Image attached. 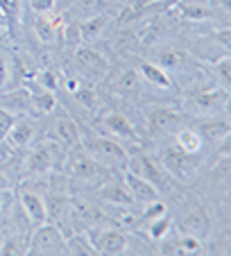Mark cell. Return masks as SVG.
Here are the masks:
<instances>
[{"label":"cell","mask_w":231,"mask_h":256,"mask_svg":"<svg viewBox=\"0 0 231 256\" xmlns=\"http://www.w3.org/2000/svg\"><path fill=\"white\" fill-rule=\"evenodd\" d=\"M229 104V91L224 88H192L184 96V106L186 112L200 118H213L222 114Z\"/></svg>","instance_id":"1"},{"label":"cell","mask_w":231,"mask_h":256,"mask_svg":"<svg viewBox=\"0 0 231 256\" xmlns=\"http://www.w3.org/2000/svg\"><path fill=\"white\" fill-rule=\"evenodd\" d=\"M80 145L104 168H125L127 161H130L125 148L120 143H116L114 138H106V136H88Z\"/></svg>","instance_id":"2"},{"label":"cell","mask_w":231,"mask_h":256,"mask_svg":"<svg viewBox=\"0 0 231 256\" xmlns=\"http://www.w3.org/2000/svg\"><path fill=\"white\" fill-rule=\"evenodd\" d=\"M28 254H66V236L62 234V227L54 222L36 224V232L30 236L28 242Z\"/></svg>","instance_id":"3"},{"label":"cell","mask_w":231,"mask_h":256,"mask_svg":"<svg viewBox=\"0 0 231 256\" xmlns=\"http://www.w3.org/2000/svg\"><path fill=\"white\" fill-rule=\"evenodd\" d=\"M70 154L66 159V174L70 179H80V182H88V179H96L100 174L106 172L104 166H100L82 145H75L70 148Z\"/></svg>","instance_id":"4"},{"label":"cell","mask_w":231,"mask_h":256,"mask_svg":"<svg viewBox=\"0 0 231 256\" xmlns=\"http://www.w3.org/2000/svg\"><path fill=\"white\" fill-rule=\"evenodd\" d=\"M57 161H59V148L54 143H46L28 154V159H25V172L28 174L50 172L57 166Z\"/></svg>","instance_id":"5"},{"label":"cell","mask_w":231,"mask_h":256,"mask_svg":"<svg viewBox=\"0 0 231 256\" xmlns=\"http://www.w3.org/2000/svg\"><path fill=\"white\" fill-rule=\"evenodd\" d=\"M0 109L14 114V116H23V114L32 112V96L30 88L18 86V88H10V91H0Z\"/></svg>","instance_id":"6"},{"label":"cell","mask_w":231,"mask_h":256,"mask_svg":"<svg viewBox=\"0 0 231 256\" xmlns=\"http://www.w3.org/2000/svg\"><path fill=\"white\" fill-rule=\"evenodd\" d=\"M132 172H136L138 177H143L145 182H150V184L154 186V188H159V190H168V179H166V174L161 172V168L156 164H154L150 156L140 154L134 159V164L130 166Z\"/></svg>","instance_id":"7"},{"label":"cell","mask_w":231,"mask_h":256,"mask_svg":"<svg viewBox=\"0 0 231 256\" xmlns=\"http://www.w3.org/2000/svg\"><path fill=\"white\" fill-rule=\"evenodd\" d=\"M91 240L96 245L98 254L116 256V254H125L127 250V236L122 232H118V229H104L98 236H93Z\"/></svg>","instance_id":"8"},{"label":"cell","mask_w":231,"mask_h":256,"mask_svg":"<svg viewBox=\"0 0 231 256\" xmlns=\"http://www.w3.org/2000/svg\"><path fill=\"white\" fill-rule=\"evenodd\" d=\"M125 186L130 188L134 202H140L143 206H145V204L156 202V200L161 198V190L159 188H154L150 182H145L143 177H138V174L132 172V170H127V172H125Z\"/></svg>","instance_id":"9"},{"label":"cell","mask_w":231,"mask_h":256,"mask_svg":"<svg viewBox=\"0 0 231 256\" xmlns=\"http://www.w3.org/2000/svg\"><path fill=\"white\" fill-rule=\"evenodd\" d=\"M188 156L190 154H186L179 145L177 148H164V150H161L164 168L168 170L172 177H179V179H184V182H188V164H190Z\"/></svg>","instance_id":"10"},{"label":"cell","mask_w":231,"mask_h":256,"mask_svg":"<svg viewBox=\"0 0 231 256\" xmlns=\"http://www.w3.org/2000/svg\"><path fill=\"white\" fill-rule=\"evenodd\" d=\"M20 206H23L25 216L32 224H44L48 222V204L44 202V198L36 193H30V190H23L20 193Z\"/></svg>","instance_id":"11"},{"label":"cell","mask_w":231,"mask_h":256,"mask_svg":"<svg viewBox=\"0 0 231 256\" xmlns=\"http://www.w3.org/2000/svg\"><path fill=\"white\" fill-rule=\"evenodd\" d=\"M102 125L106 127V132L116 134L118 138L136 140V130H134V125H132V120H130L127 116H122V114H118V112L106 114L104 120H102Z\"/></svg>","instance_id":"12"},{"label":"cell","mask_w":231,"mask_h":256,"mask_svg":"<svg viewBox=\"0 0 231 256\" xmlns=\"http://www.w3.org/2000/svg\"><path fill=\"white\" fill-rule=\"evenodd\" d=\"M54 136H57V140L62 145H66V148H75V145H80V140H82V132L77 127V122L68 116L57 118V122H54Z\"/></svg>","instance_id":"13"},{"label":"cell","mask_w":231,"mask_h":256,"mask_svg":"<svg viewBox=\"0 0 231 256\" xmlns=\"http://www.w3.org/2000/svg\"><path fill=\"white\" fill-rule=\"evenodd\" d=\"M184 229L188 234H192V236H208V232H211V218H208V213L202 206H195L184 218Z\"/></svg>","instance_id":"14"},{"label":"cell","mask_w":231,"mask_h":256,"mask_svg":"<svg viewBox=\"0 0 231 256\" xmlns=\"http://www.w3.org/2000/svg\"><path fill=\"white\" fill-rule=\"evenodd\" d=\"M148 122L154 132H168L174 125H179V114L174 109H168V106H156L150 112Z\"/></svg>","instance_id":"15"},{"label":"cell","mask_w":231,"mask_h":256,"mask_svg":"<svg viewBox=\"0 0 231 256\" xmlns=\"http://www.w3.org/2000/svg\"><path fill=\"white\" fill-rule=\"evenodd\" d=\"M34 136V122L28 120V118H23V120H18L16 118L14 127L10 130V134H7V143L12 145V148H25V145L32 140Z\"/></svg>","instance_id":"16"},{"label":"cell","mask_w":231,"mask_h":256,"mask_svg":"<svg viewBox=\"0 0 231 256\" xmlns=\"http://www.w3.org/2000/svg\"><path fill=\"white\" fill-rule=\"evenodd\" d=\"M98 195L104 202L116 204V206H130V204H134V198H132L130 188L125 184H106V186H102Z\"/></svg>","instance_id":"17"},{"label":"cell","mask_w":231,"mask_h":256,"mask_svg":"<svg viewBox=\"0 0 231 256\" xmlns=\"http://www.w3.org/2000/svg\"><path fill=\"white\" fill-rule=\"evenodd\" d=\"M229 134H231V125L226 120H206L202 127H200V136H202V140L206 138L208 143L226 140Z\"/></svg>","instance_id":"18"},{"label":"cell","mask_w":231,"mask_h":256,"mask_svg":"<svg viewBox=\"0 0 231 256\" xmlns=\"http://www.w3.org/2000/svg\"><path fill=\"white\" fill-rule=\"evenodd\" d=\"M140 75H143L148 82H152L154 86H161V88H170V78L168 72H166V68H161L159 64H152V62H140L138 66Z\"/></svg>","instance_id":"19"},{"label":"cell","mask_w":231,"mask_h":256,"mask_svg":"<svg viewBox=\"0 0 231 256\" xmlns=\"http://www.w3.org/2000/svg\"><path fill=\"white\" fill-rule=\"evenodd\" d=\"M75 66L82 68V70H100V68H106V62L91 48H77L75 50Z\"/></svg>","instance_id":"20"},{"label":"cell","mask_w":231,"mask_h":256,"mask_svg":"<svg viewBox=\"0 0 231 256\" xmlns=\"http://www.w3.org/2000/svg\"><path fill=\"white\" fill-rule=\"evenodd\" d=\"M30 96H32V109L38 114H52L54 104H57V100H54V93L48 91V88L44 86H36L30 91Z\"/></svg>","instance_id":"21"},{"label":"cell","mask_w":231,"mask_h":256,"mask_svg":"<svg viewBox=\"0 0 231 256\" xmlns=\"http://www.w3.org/2000/svg\"><path fill=\"white\" fill-rule=\"evenodd\" d=\"M66 254H84V256H96V245L88 236H82V234H72V236L66 238Z\"/></svg>","instance_id":"22"},{"label":"cell","mask_w":231,"mask_h":256,"mask_svg":"<svg viewBox=\"0 0 231 256\" xmlns=\"http://www.w3.org/2000/svg\"><path fill=\"white\" fill-rule=\"evenodd\" d=\"M177 145L186 154H198L202 150V136L195 130H179L177 134Z\"/></svg>","instance_id":"23"},{"label":"cell","mask_w":231,"mask_h":256,"mask_svg":"<svg viewBox=\"0 0 231 256\" xmlns=\"http://www.w3.org/2000/svg\"><path fill=\"white\" fill-rule=\"evenodd\" d=\"M106 16H93V18L84 20V23H80V34H82V39L84 41H93L98 39L102 32H104L106 28Z\"/></svg>","instance_id":"24"},{"label":"cell","mask_w":231,"mask_h":256,"mask_svg":"<svg viewBox=\"0 0 231 256\" xmlns=\"http://www.w3.org/2000/svg\"><path fill=\"white\" fill-rule=\"evenodd\" d=\"M179 10H182L184 18L188 20H206L211 16V10L204 2H198V0H184L179 5Z\"/></svg>","instance_id":"25"},{"label":"cell","mask_w":231,"mask_h":256,"mask_svg":"<svg viewBox=\"0 0 231 256\" xmlns=\"http://www.w3.org/2000/svg\"><path fill=\"white\" fill-rule=\"evenodd\" d=\"M28 242H30V238H25V236H5L2 247H0V256L28 254Z\"/></svg>","instance_id":"26"},{"label":"cell","mask_w":231,"mask_h":256,"mask_svg":"<svg viewBox=\"0 0 231 256\" xmlns=\"http://www.w3.org/2000/svg\"><path fill=\"white\" fill-rule=\"evenodd\" d=\"M34 32H36V36L44 44H52L54 39H57V25L52 23V18H48V16H38L36 20H34Z\"/></svg>","instance_id":"27"},{"label":"cell","mask_w":231,"mask_h":256,"mask_svg":"<svg viewBox=\"0 0 231 256\" xmlns=\"http://www.w3.org/2000/svg\"><path fill=\"white\" fill-rule=\"evenodd\" d=\"M170 227H172V220H170L168 216H159V218H154V220H150V227H148V234L152 240H164L166 236H168Z\"/></svg>","instance_id":"28"},{"label":"cell","mask_w":231,"mask_h":256,"mask_svg":"<svg viewBox=\"0 0 231 256\" xmlns=\"http://www.w3.org/2000/svg\"><path fill=\"white\" fill-rule=\"evenodd\" d=\"M184 59H186V54L182 52V50L177 48H164L159 52V66L161 68H179L184 64Z\"/></svg>","instance_id":"29"},{"label":"cell","mask_w":231,"mask_h":256,"mask_svg":"<svg viewBox=\"0 0 231 256\" xmlns=\"http://www.w3.org/2000/svg\"><path fill=\"white\" fill-rule=\"evenodd\" d=\"M216 72H218V78H220L222 88L229 91V86H231V57H229V52H224L222 59L216 62Z\"/></svg>","instance_id":"30"},{"label":"cell","mask_w":231,"mask_h":256,"mask_svg":"<svg viewBox=\"0 0 231 256\" xmlns=\"http://www.w3.org/2000/svg\"><path fill=\"white\" fill-rule=\"evenodd\" d=\"M0 14L5 20L16 23L20 18V0H0Z\"/></svg>","instance_id":"31"},{"label":"cell","mask_w":231,"mask_h":256,"mask_svg":"<svg viewBox=\"0 0 231 256\" xmlns=\"http://www.w3.org/2000/svg\"><path fill=\"white\" fill-rule=\"evenodd\" d=\"M72 98H75L77 104H82L84 109H93V104H96V91H93L91 86H80L72 93Z\"/></svg>","instance_id":"32"},{"label":"cell","mask_w":231,"mask_h":256,"mask_svg":"<svg viewBox=\"0 0 231 256\" xmlns=\"http://www.w3.org/2000/svg\"><path fill=\"white\" fill-rule=\"evenodd\" d=\"M16 118H18V116H14V114L5 112V109H0V143L7 138L10 130L14 127V122H16Z\"/></svg>","instance_id":"33"},{"label":"cell","mask_w":231,"mask_h":256,"mask_svg":"<svg viewBox=\"0 0 231 256\" xmlns=\"http://www.w3.org/2000/svg\"><path fill=\"white\" fill-rule=\"evenodd\" d=\"M54 2H57V0H30V7H32L34 14L46 16L54 10Z\"/></svg>","instance_id":"34"},{"label":"cell","mask_w":231,"mask_h":256,"mask_svg":"<svg viewBox=\"0 0 231 256\" xmlns=\"http://www.w3.org/2000/svg\"><path fill=\"white\" fill-rule=\"evenodd\" d=\"M166 213V206L161 200H156V202L152 204H145V213H143V220H154V218H159Z\"/></svg>","instance_id":"35"},{"label":"cell","mask_w":231,"mask_h":256,"mask_svg":"<svg viewBox=\"0 0 231 256\" xmlns=\"http://www.w3.org/2000/svg\"><path fill=\"white\" fill-rule=\"evenodd\" d=\"M38 86L48 88V91H54V86H57V80H54V75L50 70H44L41 75H38Z\"/></svg>","instance_id":"36"},{"label":"cell","mask_w":231,"mask_h":256,"mask_svg":"<svg viewBox=\"0 0 231 256\" xmlns=\"http://www.w3.org/2000/svg\"><path fill=\"white\" fill-rule=\"evenodd\" d=\"M7 82H10V62L0 54V91L7 86Z\"/></svg>","instance_id":"37"},{"label":"cell","mask_w":231,"mask_h":256,"mask_svg":"<svg viewBox=\"0 0 231 256\" xmlns=\"http://www.w3.org/2000/svg\"><path fill=\"white\" fill-rule=\"evenodd\" d=\"M120 88H122V91H125V88H127V91L136 88V75H134V72H127L125 78L120 80Z\"/></svg>","instance_id":"38"},{"label":"cell","mask_w":231,"mask_h":256,"mask_svg":"<svg viewBox=\"0 0 231 256\" xmlns=\"http://www.w3.org/2000/svg\"><path fill=\"white\" fill-rule=\"evenodd\" d=\"M12 188H14V186H12V179L0 170V190H12Z\"/></svg>","instance_id":"39"},{"label":"cell","mask_w":231,"mask_h":256,"mask_svg":"<svg viewBox=\"0 0 231 256\" xmlns=\"http://www.w3.org/2000/svg\"><path fill=\"white\" fill-rule=\"evenodd\" d=\"M12 190H0V213L5 211V206H7V202H10V198H7V195H10Z\"/></svg>","instance_id":"40"},{"label":"cell","mask_w":231,"mask_h":256,"mask_svg":"<svg viewBox=\"0 0 231 256\" xmlns=\"http://www.w3.org/2000/svg\"><path fill=\"white\" fill-rule=\"evenodd\" d=\"M77 88H80V82H77L75 78H72V80H68V82H66V91H68V93H75Z\"/></svg>","instance_id":"41"},{"label":"cell","mask_w":231,"mask_h":256,"mask_svg":"<svg viewBox=\"0 0 231 256\" xmlns=\"http://www.w3.org/2000/svg\"><path fill=\"white\" fill-rule=\"evenodd\" d=\"M2 240H5V232H2V227H0V247H2Z\"/></svg>","instance_id":"42"}]
</instances>
